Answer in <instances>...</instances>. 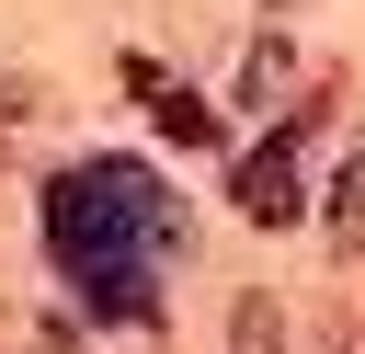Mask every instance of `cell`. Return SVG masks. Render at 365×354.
I'll return each mask as SVG.
<instances>
[{
	"mask_svg": "<svg viewBox=\"0 0 365 354\" xmlns=\"http://www.w3.org/2000/svg\"><path fill=\"white\" fill-rule=\"evenodd\" d=\"M46 251L68 263V285L103 320H160L148 251H182V206L137 160H80V171L46 183Z\"/></svg>",
	"mask_w": 365,
	"mask_h": 354,
	"instance_id": "cell-1",
	"label": "cell"
},
{
	"mask_svg": "<svg viewBox=\"0 0 365 354\" xmlns=\"http://www.w3.org/2000/svg\"><path fill=\"white\" fill-rule=\"evenodd\" d=\"M308 137H319V91L240 160V206H251V228H285V217H297V148H308Z\"/></svg>",
	"mask_w": 365,
	"mask_h": 354,
	"instance_id": "cell-2",
	"label": "cell"
},
{
	"mask_svg": "<svg viewBox=\"0 0 365 354\" xmlns=\"http://www.w3.org/2000/svg\"><path fill=\"white\" fill-rule=\"evenodd\" d=\"M125 80H137V91H148V103H160V137H171V148H217V114H205V103H194V91H182V80H160V69H148V57H137V69H125Z\"/></svg>",
	"mask_w": 365,
	"mask_h": 354,
	"instance_id": "cell-3",
	"label": "cell"
},
{
	"mask_svg": "<svg viewBox=\"0 0 365 354\" xmlns=\"http://www.w3.org/2000/svg\"><path fill=\"white\" fill-rule=\"evenodd\" d=\"M319 206H331V251H354V240H365V137H354V160H342V183H331Z\"/></svg>",
	"mask_w": 365,
	"mask_h": 354,
	"instance_id": "cell-4",
	"label": "cell"
},
{
	"mask_svg": "<svg viewBox=\"0 0 365 354\" xmlns=\"http://www.w3.org/2000/svg\"><path fill=\"white\" fill-rule=\"evenodd\" d=\"M274 91H285V46H274V34H262V46H251V57H240V114H262V103H274Z\"/></svg>",
	"mask_w": 365,
	"mask_h": 354,
	"instance_id": "cell-5",
	"label": "cell"
},
{
	"mask_svg": "<svg viewBox=\"0 0 365 354\" xmlns=\"http://www.w3.org/2000/svg\"><path fill=\"white\" fill-rule=\"evenodd\" d=\"M228 354H285V320H274V297H240V320H228Z\"/></svg>",
	"mask_w": 365,
	"mask_h": 354,
	"instance_id": "cell-6",
	"label": "cell"
}]
</instances>
